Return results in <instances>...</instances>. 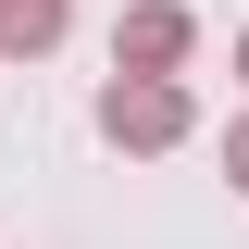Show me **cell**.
Segmentation results:
<instances>
[{"label":"cell","instance_id":"cell-1","mask_svg":"<svg viewBox=\"0 0 249 249\" xmlns=\"http://www.w3.org/2000/svg\"><path fill=\"white\" fill-rule=\"evenodd\" d=\"M100 137H112V150H137V162L187 150V137H199V100H187V75H112V88H100Z\"/></svg>","mask_w":249,"mask_h":249},{"label":"cell","instance_id":"cell-2","mask_svg":"<svg viewBox=\"0 0 249 249\" xmlns=\"http://www.w3.org/2000/svg\"><path fill=\"white\" fill-rule=\"evenodd\" d=\"M187 50H199V13H187V0H124L112 75H187Z\"/></svg>","mask_w":249,"mask_h":249},{"label":"cell","instance_id":"cell-3","mask_svg":"<svg viewBox=\"0 0 249 249\" xmlns=\"http://www.w3.org/2000/svg\"><path fill=\"white\" fill-rule=\"evenodd\" d=\"M62 25H75V0H0V62H50Z\"/></svg>","mask_w":249,"mask_h":249},{"label":"cell","instance_id":"cell-4","mask_svg":"<svg viewBox=\"0 0 249 249\" xmlns=\"http://www.w3.org/2000/svg\"><path fill=\"white\" fill-rule=\"evenodd\" d=\"M224 187H237V199H249V112L224 124Z\"/></svg>","mask_w":249,"mask_h":249},{"label":"cell","instance_id":"cell-5","mask_svg":"<svg viewBox=\"0 0 249 249\" xmlns=\"http://www.w3.org/2000/svg\"><path fill=\"white\" fill-rule=\"evenodd\" d=\"M237 75H249V37H237Z\"/></svg>","mask_w":249,"mask_h":249}]
</instances>
